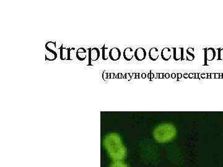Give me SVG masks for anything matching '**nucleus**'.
Returning a JSON list of instances; mask_svg holds the SVG:
<instances>
[{"instance_id":"obj_5","label":"nucleus","mask_w":223,"mask_h":167,"mask_svg":"<svg viewBox=\"0 0 223 167\" xmlns=\"http://www.w3.org/2000/svg\"><path fill=\"white\" fill-rule=\"evenodd\" d=\"M134 57L136 60L139 61L144 60L146 57V51L145 49L142 47L136 48L134 52Z\"/></svg>"},{"instance_id":"obj_24","label":"nucleus","mask_w":223,"mask_h":167,"mask_svg":"<svg viewBox=\"0 0 223 167\" xmlns=\"http://www.w3.org/2000/svg\"><path fill=\"white\" fill-rule=\"evenodd\" d=\"M164 76H165V78H166V79H169V78L170 77V74L169 73H166L164 75Z\"/></svg>"},{"instance_id":"obj_16","label":"nucleus","mask_w":223,"mask_h":167,"mask_svg":"<svg viewBox=\"0 0 223 167\" xmlns=\"http://www.w3.org/2000/svg\"><path fill=\"white\" fill-rule=\"evenodd\" d=\"M218 51V58L217 60L219 61L223 60V48H217Z\"/></svg>"},{"instance_id":"obj_23","label":"nucleus","mask_w":223,"mask_h":167,"mask_svg":"<svg viewBox=\"0 0 223 167\" xmlns=\"http://www.w3.org/2000/svg\"><path fill=\"white\" fill-rule=\"evenodd\" d=\"M177 77H178V80L180 79H181L182 77V74L181 73H178Z\"/></svg>"},{"instance_id":"obj_3","label":"nucleus","mask_w":223,"mask_h":167,"mask_svg":"<svg viewBox=\"0 0 223 167\" xmlns=\"http://www.w3.org/2000/svg\"><path fill=\"white\" fill-rule=\"evenodd\" d=\"M216 56V50L213 48H206L204 49V58L205 64L203 66H209L208 61H211L215 60Z\"/></svg>"},{"instance_id":"obj_22","label":"nucleus","mask_w":223,"mask_h":167,"mask_svg":"<svg viewBox=\"0 0 223 167\" xmlns=\"http://www.w3.org/2000/svg\"><path fill=\"white\" fill-rule=\"evenodd\" d=\"M194 78H195V79H198V78H199V74L198 73H194Z\"/></svg>"},{"instance_id":"obj_27","label":"nucleus","mask_w":223,"mask_h":167,"mask_svg":"<svg viewBox=\"0 0 223 167\" xmlns=\"http://www.w3.org/2000/svg\"><path fill=\"white\" fill-rule=\"evenodd\" d=\"M201 77H202V78H207V77H206V74H201Z\"/></svg>"},{"instance_id":"obj_11","label":"nucleus","mask_w":223,"mask_h":167,"mask_svg":"<svg viewBox=\"0 0 223 167\" xmlns=\"http://www.w3.org/2000/svg\"><path fill=\"white\" fill-rule=\"evenodd\" d=\"M159 56V50L157 48H152L150 49V51H149V58H150L152 61H156Z\"/></svg>"},{"instance_id":"obj_29","label":"nucleus","mask_w":223,"mask_h":167,"mask_svg":"<svg viewBox=\"0 0 223 167\" xmlns=\"http://www.w3.org/2000/svg\"><path fill=\"white\" fill-rule=\"evenodd\" d=\"M211 79H213V78H215V74H211Z\"/></svg>"},{"instance_id":"obj_7","label":"nucleus","mask_w":223,"mask_h":167,"mask_svg":"<svg viewBox=\"0 0 223 167\" xmlns=\"http://www.w3.org/2000/svg\"><path fill=\"white\" fill-rule=\"evenodd\" d=\"M74 48H72L71 49L63 48V45L61 46L60 49V59L61 60H71L70 58V51L71 50H74Z\"/></svg>"},{"instance_id":"obj_6","label":"nucleus","mask_w":223,"mask_h":167,"mask_svg":"<svg viewBox=\"0 0 223 167\" xmlns=\"http://www.w3.org/2000/svg\"><path fill=\"white\" fill-rule=\"evenodd\" d=\"M109 57L110 59L112 61H117L121 57V51L118 48H116V47L112 48L109 51Z\"/></svg>"},{"instance_id":"obj_30","label":"nucleus","mask_w":223,"mask_h":167,"mask_svg":"<svg viewBox=\"0 0 223 167\" xmlns=\"http://www.w3.org/2000/svg\"><path fill=\"white\" fill-rule=\"evenodd\" d=\"M136 78H138V74H136Z\"/></svg>"},{"instance_id":"obj_21","label":"nucleus","mask_w":223,"mask_h":167,"mask_svg":"<svg viewBox=\"0 0 223 167\" xmlns=\"http://www.w3.org/2000/svg\"><path fill=\"white\" fill-rule=\"evenodd\" d=\"M219 73H215V79H218L219 78Z\"/></svg>"},{"instance_id":"obj_13","label":"nucleus","mask_w":223,"mask_h":167,"mask_svg":"<svg viewBox=\"0 0 223 167\" xmlns=\"http://www.w3.org/2000/svg\"><path fill=\"white\" fill-rule=\"evenodd\" d=\"M56 47V43L55 42H48L46 43L45 45V48L47 50L48 52H50L52 54H54L56 57H57V54L56 51L54 50Z\"/></svg>"},{"instance_id":"obj_17","label":"nucleus","mask_w":223,"mask_h":167,"mask_svg":"<svg viewBox=\"0 0 223 167\" xmlns=\"http://www.w3.org/2000/svg\"><path fill=\"white\" fill-rule=\"evenodd\" d=\"M106 49H107V48H105V45H104L103 47V48H102V59L104 60H107L108 59L107 57H105V51Z\"/></svg>"},{"instance_id":"obj_20","label":"nucleus","mask_w":223,"mask_h":167,"mask_svg":"<svg viewBox=\"0 0 223 167\" xmlns=\"http://www.w3.org/2000/svg\"><path fill=\"white\" fill-rule=\"evenodd\" d=\"M188 78H190V79H192V78H194V74H193V73L188 74Z\"/></svg>"},{"instance_id":"obj_28","label":"nucleus","mask_w":223,"mask_h":167,"mask_svg":"<svg viewBox=\"0 0 223 167\" xmlns=\"http://www.w3.org/2000/svg\"><path fill=\"white\" fill-rule=\"evenodd\" d=\"M146 77V74H145V73H143V74H142V78H143V79H145Z\"/></svg>"},{"instance_id":"obj_18","label":"nucleus","mask_w":223,"mask_h":167,"mask_svg":"<svg viewBox=\"0 0 223 167\" xmlns=\"http://www.w3.org/2000/svg\"><path fill=\"white\" fill-rule=\"evenodd\" d=\"M164 74L163 73H157V79H163L164 78Z\"/></svg>"},{"instance_id":"obj_15","label":"nucleus","mask_w":223,"mask_h":167,"mask_svg":"<svg viewBox=\"0 0 223 167\" xmlns=\"http://www.w3.org/2000/svg\"><path fill=\"white\" fill-rule=\"evenodd\" d=\"M110 167H129V166L126 164L121 161H115V162L112 163L110 165Z\"/></svg>"},{"instance_id":"obj_2","label":"nucleus","mask_w":223,"mask_h":167,"mask_svg":"<svg viewBox=\"0 0 223 167\" xmlns=\"http://www.w3.org/2000/svg\"><path fill=\"white\" fill-rule=\"evenodd\" d=\"M177 130L172 124H163L157 126L153 132L154 139L160 143L169 142L175 138Z\"/></svg>"},{"instance_id":"obj_8","label":"nucleus","mask_w":223,"mask_h":167,"mask_svg":"<svg viewBox=\"0 0 223 167\" xmlns=\"http://www.w3.org/2000/svg\"><path fill=\"white\" fill-rule=\"evenodd\" d=\"M174 53V60L176 61L178 60H183L184 50V48H173Z\"/></svg>"},{"instance_id":"obj_25","label":"nucleus","mask_w":223,"mask_h":167,"mask_svg":"<svg viewBox=\"0 0 223 167\" xmlns=\"http://www.w3.org/2000/svg\"><path fill=\"white\" fill-rule=\"evenodd\" d=\"M184 77L185 78V79H187V78H188V73H185L184 74Z\"/></svg>"},{"instance_id":"obj_1","label":"nucleus","mask_w":223,"mask_h":167,"mask_svg":"<svg viewBox=\"0 0 223 167\" xmlns=\"http://www.w3.org/2000/svg\"><path fill=\"white\" fill-rule=\"evenodd\" d=\"M104 144L112 160L121 161L125 158L126 150L117 134L111 133L107 135L104 139Z\"/></svg>"},{"instance_id":"obj_19","label":"nucleus","mask_w":223,"mask_h":167,"mask_svg":"<svg viewBox=\"0 0 223 167\" xmlns=\"http://www.w3.org/2000/svg\"><path fill=\"white\" fill-rule=\"evenodd\" d=\"M147 77L149 78V79H150L151 80L152 79H153V78L154 77V74L153 73H149L148 75H147Z\"/></svg>"},{"instance_id":"obj_14","label":"nucleus","mask_w":223,"mask_h":167,"mask_svg":"<svg viewBox=\"0 0 223 167\" xmlns=\"http://www.w3.org/2000/svg\"><path fill=\"white\" fill-rule=\"evenodd\" d=\"M195 59L194 54V48H188L187 50V60L188 61H192Z\"/></svg>"},{"instance_id":"obj_10","label":"nucleus","mask_w":223,"mask_h":167,"mask_svg":"<svg viewBox=\"0 0 223 167\" xmlns=\"http://www.w3.org/2000/svg\"><path fill=\"white\" fill-rule=\"evenodd\" d=\"M161 57L163 60L164 61H169L171 58L172 52L171 50L169 48H164L161 51Z\"/></svg>"},{"instance_id":"obj_26","label":"nucleus","mask_w":223,"mask_h":167,"mask_svg":"<svg viewBox=\"0 0 223 167\" xmlns=\"http://www.w3.org/2000/svg\"><path fill=\"white\" fill-rule=\"evenodd\" d=\"M171 77L172 78V79H175V78H176V74H175V73H172V75H171Z\"/></svg>"},{"instance_id":"obj_9","label":"nucleus","mask_w":223,"mask_h":167,"mask_svg":"<svg viewBox=\"0 0 223 167\" xmlns=\"http://www.w3.org/2000/svg\"><path fill=\"white\" fill-rule=\"evenodd\" d=\"M134 57V51L132 48H126L123 51V58L126 61H130Z\"/></svg>"},{"instance_id":"obj_4","label":"nucleus","mask_w":223,"mask_h":167,"mask_svg":"<svg viewBox=\"0 0 223 167\" xmlns=\"http://www.w3.org/2000/svg\"><path fill=\"white\" fill-rule=\"evenodd\" d=\"M89 51V64L92 65V61H97L100 57V51L98 48H89L88 49Z\"/></svg>"},{"instance_id":"obj_12","label":"nucleus","mask_w":223,"mask_h":167,"mask_svg":"<svg viewBox=\"0 0 223 167\" xmlns=\"http://www.w3.org/2000/svg\"><path fill=\"white\" fill-rule=\"evenodd\" d=\"M86 50L84 48H79L76 51V58L79 61H84L86 58Z\"/></svg>"}]
</instances>
